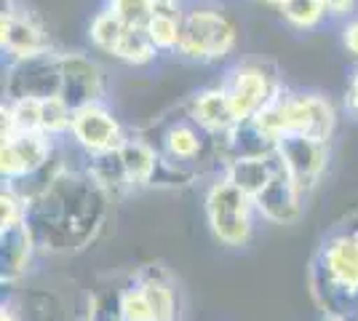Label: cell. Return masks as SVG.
Listing matches in <instances>:
<instances>
[{"instance_id":"6da1fadb","label":"cell","mask_w":358,"mask_h":321,"mask_svg":"<svg viewBox=\"0 0 358 321\" xmlns=\"http://www.w3.org/2000/svg\"><path fill=\"white\" fill-rule=\"evenodd\" d=\"M110 193L89 169L59 166L35 193H27L24 225L38 252L75 255L102 233L110 212Z\"/></svg>"},{"instance_id":"7a4b0ae2","label":"cell","mask_w":358,"mask_h":321,"mask_svg":"<svg viewBox=\"0 0 358 321\" xmlns=\"http://www.w3.org/2000/svg\"><path fill=\"white\" fill-rule=\"evenodd\" d=\"M310 287L324 313L358 321V225L324 238L313 257Z\"/></svg>"},{"instance_id":"3957f363","label":"cell","mask_w":358,"mask_h":321,"mask_svg":"<svg viewBox=\"0 0 358 321\" xmlns=\"http://www.w3.org/2000/svg\"><path fill=\"white\" fill-rule=\"evenodd\" d=\"M203 209H206L211 236L222 246L238 249L252 241L257 204L230 180L220 177L217 183H211L203 199Z\"/></svg>"},{"instance_id":"277c9868","label":"cell","mask_w":358,"mask_h":321,"mask_svg":"<svg viewBox=\"0 0 358 321\" xmlns=\"http://www.w3.org/2000/svg\"><path fill=\"white\" fill-rule=\"evenodd\" d=\"M238 43V30L233 19L220 8L198 6L185 11L182 19V41L177 54L190 62H220Z\"/></svg>"},{"instance_id":"5b68a950","label":"cell","mask_w":358,"mask_h":321,"mask_svg":"<svg viewBox=\"0 0 358 321\" xmlns=\"http://www.w3.org/2000/svg\"><path fill=\"white\" fill-rule=\"evenodd\" d=\"M51 99L62 97V54L45 51L38 57L8 62L6 99Z\"/></svg>"},{"instance_id":"8992f818","label":"cell","mask_w":358,"mask_h":321,"mask_svg":"<svg viewBox=\"0 0 358 321\" xmlns=\"http://www.w3.org/2000/svg\"><path fill=\"white\" fill-rule=\"evenodd\" d=\"M222 89L230 97L238 121L243 123L252 121L254 115L281 92V83L265 62H243L227 73Z\"/></svg>"},{"instance_id":"52a82bcc","label":"cell","mask_w":358,"mask_h":321,"mask_svg":"<svg viewBox=\"0 0 358 321\" xmlns=\"http://www.w3.org/2000/svg\"><path fill=\"white\" fill-rule=\"evenodd\" d=\"M54 158V137L43 131H16L3 137L0 148V174L3 183L22 185L24 180L38 177L48 161Z\"/></svg>"},{"instance_id":"ba28073f","label":"cell","mask_w":358,"mask_h":321,"mask_svg":"<svg viewBox=\"0 0 358 321\" xmlns=\"http://www.w3.org/2000/svg\"><path fill=\"white\" fill-rule=\"evenodd\" d=\"M70 139L91 158V155L118 153L129 134H126L123 123L115 118V113L105 102H96V105L73 110Z\"/></svg>"},{"instance_id":"9c48e42d","label":"cell","mask_w":358,"mask_h":321,"mask_svg":"<svg viewBox=\"0 0 358 321\" xmlns=\"http://www.w3.org/2000/svg\"><path fill=\"white\" fill-rule=\"evenodd\" d=\"M275 153L289 171V177L294 180V185L305 196L321 183V177L329 166V142H318L310 137L289 134V137L278 139Z\"/></svg>"},{"instance_id":"30bf717a","label":"cell","mask_w":358,"mask_h":321,"mask_svg":"<svg viewBox=\"0 0 358 321\" xmlns=\"http://www.w3.org/2000/svg\"><path fill=\"white\" fill-rule=\"evenodd\" d=\"M62 99L73 110L105 102L102 67L80 51H64L62 54Z\"/></svg>"},{"instance_id":"8fae6325","label":"cell","mask_w":358,"mask_h":321,"mask_svg":"<svg viewBox=\"0 0 358 321\" xmlns=\"http://www.w3.org/2000/svg\"><path fill=\"white\" fill-rule=\"evenodd\" d=\"M289 134L329 142L337 129V110L324 94L289 92Z\"/></svg>"},{"instance_id":"7c38bea8","label":"cell","mask_w":358,"mask_h":321,"mask_svg":"<svg viewBox=\"0 0 358 321\" xmlns=\"http://www.w3.org/2000/svg\"><path fill=\"white\" fill-rule=\"evenodd\" d=\"M209 148H217V137L206 134L201 126H195L190 118H182V121L171 123L161 134V145L158 150L164 155L166 164L177 169H187L198 161H203V153Z\"/></svg>"},{"instance_id":"4fadbf2b","label":"cell","mask_w":358,"mask_h":321,"mask_svg":"<svg viewBox=\"0 0 358 321\" xmlns=\"http://www.w3.org/2000/svg\"><path fill=\"white\" fill-rule=\"evenodd\" d=\"M302 201H305V193L294 185V180L281 164L273 183L254 199V204L262 220H268L273 225H292L302 217Z\"/></svg>"},{"instance_id":"5bb4252c","label":"cell","mask_w":358,"mask_h":321,"mask_svg":"<svg viewBox=\"0 0 358 321\" xmlns=\"http://www.w3.org/2000/svg\"><path fill=\"white\" fill-rule=\"evenodd\" d=\"M0 46L11 62L51 51V43H48V35L43 32V27L32 16L19 14L16 8L3 14V19H0Z\"/></svg>"},{"instance_id":"9a60e30c","label":"cell","mask_w":358,"mask_h":321,"mask_svg":"<svg viewBox=\"0 0 358 321\" xmlns=\"http://www.w3.org/2000/svg\"><path fill=\"white\" fill-rule=\"evenodd\" d=\"M187 118L211 137H224L238 126V115L222 86L203 89L187 102Z\"/></svg>"},{"instance_id":"2e32d148","label":"cell","mask_w":358,"mask_h":321,"mask_svg":"<svg viewBox=\"0 0 358 321\" xmlns=\"http://www.w3.org/2000/svg\"><path fill=\"white\" fill-rule=\"evenodd\" d=\"M281 169V158L275 150L265 155H241V158H230L222 166V177L241 187L246 196L257 199L275 177V171Z\"/></svg>"},{"instance_id":"e0dca14e","label":"cell","mask_w":358,"mask_h":321,"mask_svg":"<svg viewBox=\"0 0 358 321\" xmlns=\"http://www.w3.org/2000/svg\"><path fill=\"white\" fill-rule=\"evenodd\" d=\"M35 252H38V246L32 241L27 225L0 228V278H3V284H16L19 278H24Z\"/></svg>"},{"instance_id":"ac0fdd59","label":"cell","mask_w":358,"mask_h":321,"mask_svg":"<svg viewBox=\"0 0 358 321\" xmlns=\"http://www.w3.org/2000/svg\"><path fill=\"white\" fill-rule=\"evenodd\" d=\"M120 164L126 169V177L131 183V190L136 187H150L158 185L161 166H164V155L161 150L145 137H129L118 150Z\"/></svg>"},{"instance_id":"d6986e66","label":"cell","mask_w":358,"mask_h":321,"mask_svg":"<svg viewBox=\"0 0 358 321\" xmlns=\"http://www.w3.org/2000/svg\"><path fill=\"white\" fill-rule=\"evenodd\" d=\"M182 0H158L155 3V14L148 22L150 43L155 46L158 54H177L179 41H182Z\"/></svg>"},{"instance_id":"ffe728a7","label":"cell","mask_w":358,"mask_h":321,"mask_svg":"<svg viewBox=\"0 0 358 321\" xmlns=\"http://www.w3.org/2000/svg\"><path fill=\"white\" fill-rule=\"evenodd\" d=\"M136 284L148 294L155 321H177V292L164 271H155V265H152L150 273L136 276Z\"/></svg>"},{"instance_id":"44dd1931","label":"cell","mask_w":358,"mask_h":321,"mask_svg":"<svg viewBox=\"0 0 358 321\" xmlns=\"http://www.w3.org/2000/svg\"><path fill=\"white\" fill-rule=\"evenodd\" d=\"M126 24L120 22L118 16L113 14L110 8H102L99 14L91 19L89 24V41L94 43V48H99V51H105V54H115V48H118L120 38L126 35Z\"/></svg>"},{"instance_id":"7402d4cb","label":"cell","mask_w":358,"mask_h":321,"mask_svg":"<svg viewBox=\"0 0 358 321\" xmlns=\"http://www.w3.org/2000/svg\"><path fill=\"white\" fill-rule=\"evenodd\" d=\"M278 11L294 30H315L327 19V8L321 0H281Z\"/></svg>"},{"instance_id":"603a6c76","label":"cell","mask_w":358,"mask_h":321,"mask_svg":"<svg viewBox=\"0 0 358 321\" xmlns=\"http://www.w3.org/2000/svg\"><path fill=\"white\" fill-rule=\"evenodd\" d=\"M115 59L126 62V64H134V67H142V64H150V62L158 57L155 46L150 43L148 32L139 30V27H129L126 35L120 38L118 48L113 54Z\"/></svg>"},{"instance_id":"cb8c5ba5","label":"cell","mask_w":358,"mask_h":321,"mask_svg":"<svg viewBox=\"0 0 358 321\" xmlns=\"http://www.w3.org/2000/svg\"><path fill=\"white\" fill-rule=\"evenodd\" d=\"M70 126H73V107L62 97H51L41 102V131L43 134L54 139L70 137Z\"/></svg>"},{"instance_id":"d4e9b609","label":"cell","mask_w":358,"mask_h":321,"mask_svg":"<svg viewBox=\"0 0 358 321\" xmlns=\"http://www.w3.org/2000/svg\"><path fill=\"white\" fill-rule=\"evenodd\" d=\"M155 3L158 0H107L105 8H110L126 27L145 30L152 14H155Z\"/></svg>"},{"instance_id":"484cf974","label":"cell","mask_w":358,"mask_h":321,"mask_svg":"<svg viewBox=\"0 0 358 321\" xmlns=\"http://www.w3.org/2000/svg\"><path fill=\"white\" fill-rule=\"evenodd\" d=\"M118 306H120V319L123 321H155L148 294L136 284V278L134 284H129L126 290H120Z\"/></svg>"},{"instance_id":"4316f807","label":"cell","mask_w":358,"mask_h":321,"mask_svg":"<svg viewBox=\"0 0 358 321\" xmlns=\"http://www.w3.org/2000/svg\"><path fill=\"white\" fill-rule=\"evenodd\" d=\"M24 217H27V196L16 185L6 183L0 193V228L24 225Z\"/></svg>"},{"instance_id":"83f0119b","label":"cell","mask_w":358,"mask_h":321,"mask_svg":"<svg viewBox=\"0 0 358 321\" xmlns=\"http://www.w3.org/2000/svg\"><path fill=\"white\" fill-rule=\"evenodd\" d=\"M321 3L327 8V16H348L356 8V0H321Z\"/></svg>"},{"instance_id":"f1b7e54d","label":"cell","mask_w":358,"mask_h":321,"mask_svg":"<svg viewBox=\"0 0 358 321\" xmlns=\"http://www.w3.org/2000/svg\"><path fill=\"white\" fill-rule=\"evenodd\" d=\"M343 43H345V48H348V54H353V57L358 59V19H353V22L345 24Z\"/></svg>"},{"instance_id":"f546056e","label":"cell","mask_w":358,"mask_h":321,"mask_svg":"<svg viewBox=\"0 0 358 321\" xmlns=\"http://www.w3.org/2000/svg\"><path fill=\"white\" fill-rule=\"evenodd\" d=\"M345 102L350 107V113H356L358 115V73L350 78V86H348V97H345Z\"/></svg>"},{"instance_id":"4dcf8cb0","label":"cell","mask_w":358,"mask_h":321,"mask_svg":"<svg viewBox=\"0 0 358 321\" xmlns=\"http://www.w3.org/2000/svg\"><path fill=\"white\" fill-rule=\"evenodd\" d=\"M0 321H22V316H19V308H16L14 303H3Z\"/></svg>"},{"instance_id":"1f68e13d","label":"cell","mask_w":358,"mask_h":321,"mask_svg":"<svg viewBox=\"0 0 358 321\" xmlns=\"http://www.w3.org/2000/svg\"><path fill=\"white\" fill-rule=\"evenodd\" d=\"M321 321H350V319H345V316H337V313H324V319Z\"/></svg>"},{"instance_id":"d6a6232c","label":"cell","mask_w":358,"mask_h":321,"mask_svg":"<svg viewBox=\"0 0 358 321\" xmlns=\"http://www.w3.org/2000/svg\"><path fill=\"white\" fill-rule=\"evenodd\" d=\"M259 3H268V6H278L281 0H259Z\"/></svg>"}]
</instances>
